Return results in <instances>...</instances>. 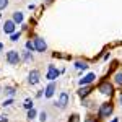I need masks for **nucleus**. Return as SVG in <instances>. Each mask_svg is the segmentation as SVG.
Listing matches in <instances>:
<instances>
[{"instance_id": "obj_1", "label": "nucleus", "mask_w": 122, "mask_h": 122, "mask_svg": "<svg viewBox=\"0 0 122 122\" xmlns=\"http://www.w3.org/2000/svg\"><path fill=\"white\" fill-rule=\"evenodd\" d=\"M112 109H114V106L111 103H104V104H101V107L98 111V116L99 117H109L112 114Z\"/></svg>"}, {"instance_id": "obj_2", "label": "nucleus", "mask_w": 122, "mask_h": 122, "mask_svg": "<svg viewBox=\"0 0 122 122\" xmlns=\"http://www.w3.org/2000/svg\"><path fill=\"white\" fill-rule=\"evenodd\" d=\"M20 60H21V57H20V54L16 52V51H10V52H7V62H8V64H11V65H18Z\"/></svg>"}, {"instance_id": "obj_3", "label": "nucleus", "mask_w": 122, "mask_h": 122, "mask_svg": "<svg viewBox=\"0 0 122 122\" xmlns=\"http://www.w3.org/2000/svg\"><path fill=\"white\" fill-rule=\"evenodd\" d=\"M67 104H68V94L62 93V94H60V98H59V101L56 103V106L59 107V109H65Z\"/></svg>"}, {"instance_id": "obj_4", "label": "nucleus", "mask_w": 122, "mask_h": 122, "mask_svg": "<svg viewBox=\"0 0 122 122\" xmlns=\"http://www.w3.org/2000/svg\"><path fill=\"white\" fill-rule=\"evenodd\" d=\"M98 90H99V91H101L103 94H106V96H111V94H112V86L107 83V81L101 83L99 86H98Z\"/></svg>"}, {"instance_id": "obj_5", "label": "nucleus", "mask_w": 122, "mask_h": 122, "mask_svg": "<svg viewBox=\"0 0 122 122\" xmlns=\"http://www.w3.org/2000/svg\"><path fill=\"white\" fill-rule=\"evenodd\" d=\"M34 46H36V51H38V52H44V51L47 49V44L44 42L42 38H36L34 39Z\"/></svg>"}, {"instance_id": "obj_6", "label": "nucleus", "mask_w": 122, "mask_h": 122, "mask_svg": "<svg viewBox=\"0 0 122 122\" xmlns=\"http://www.w3.org/2000/svg\"><path fill=\"white\" fill-rule=\"evenodd\" d=\"M3 31H5L7 34H13V33H15V21H13V20L5 21V25H3Z\"/></svg>"}, {"instance_id": "obj_7", "label": "nucleus", "mask_w": 122, "mask_h": 122, "mask_svg": "<svg viewBox=\"0 0 122 122\" xmlns=\"http://www.w3.org/2000/svg\"><path fill=\"white\" fill-rule=\"evenodd\" d=\"M59 76V70H57L54 65H49V72H47V78L49 80H56Z\"/></svg>"}, {"instance_id": "obj_8", "label": "nucleus", "mask_w": 122, "mask_h": 122, "mask_svg": "<svg viewBox=\"0 0 122 122\" xmlns=\"http://www.w3.org/2000/svg\"><path fill=\"white\" fill-rule=\"evenodd\" d=\"M28 81L31 85H36V83H38V81H39V70H33V72L29 73Z\"/></svg>"}, {"instance_id": "obj_9", "label": "nucleus", "mask_w": 122, "mask_h": 122, "mask_svg": "<svg viewBox=\"0 0 122 122\" xmlns=\"http://www.w3.org/2000/svg\"><path fill=\"white\" fill-rule=\"evenodd\" d=\"M94 78H96V76H94V73H88V75L85 76V78H81V80H80V85L83 86V85H88V83H91V81H93Z\"/></svg>"}, {"instance_id": "obj_10", "label": "nucleus", "mask_w": 122, "mask_h": 122, "mask_svg": "<svg viewBox=\"0 0 122 122\" xmlns=\"http://www.w3.org/2000/svg\"><path fill=\"white\" fill-rule=\"evenodd\" d=\"M54 91H56V83H49L46 88V96L47 98H51L52 94H54Z\"/></svg>"}, {"instance_id": "obj_11", "label": "nucleus", "mask_w": 122, "mask_h": 122, "mask_svg": "<svg viewBox=\"0 0 122 122\" xmlns=\"http://www.w3.org/2000/svg\"><path fill=\"white\" fill-rule=\"evenodd\" d=\"M90 91H91V88H90V86H86V85H83V88L78 91V94H80L81 98H85V96H88V94H90Z\"/></svg>"}, {"instance_id": "obj_12", "label": "nucleus", "mask_w": 122, "mask_h": 122, "mask_svg": "<svg viewBox=\"0 0 122 122\" xmlns=\"http://www.w3.org/2000/svg\"><path fill=\"white\" fill-rule=\"evenodd\" d=\"M13 21H15V23H21V21H23V13L15 11V13H13Z\"/></svg>"}, {"instance_id": "obj_13", "label": "nucleus", "mask_w": 122, "mask_h": 122, "mask_svg": "<svg viewBox=\"0 0 122 122\" xmlns=\"http://www.w3.org/2000/svg\"><path fill=\"white\" fill-rule=\"evenodd\" d=\"M5 94H7V96H13V94H15V88L7 86V88H5Z\"/></svg>"}, {"instance_id": "obj_14", "label": "nucleus", "mask_w": 122, "mask_h": 122, "mask_svg": "<svg viewBox=\"0 0 122 122\" xmlns=\"http://www.w3.org/2000/svg\"><path fill=\"white\" fill-rule=\"evenodd\" d=\"M114 80H116V83H117V85H122V72H119V73H116V76H114Z\"/></svg>"}, {"instance_id": "obj_15", "label": "nucleus", "mask_w": 122, "mask_h": 122, "mask_svg": "<svg viewBox=\"0 0 122 122\" xmlns=\"http://www.w3.org/2000/svg\"><path fill=\"white\" fill-rule=\"evenodd\" d=\"M34 117H36V111H34V109H28V119L33 121Z\"/></svg>"}, {"instance_id": "obj_16", "label": "nucleus", "mask_w": 122, "mask_h": 122, "mask_svg": "<svg viewBox=\"0 0 122 122\" xmlns=\"http://www.w3.org/2000/svg\"><path fill=\"white\" fill-rule=\"evenodd\" d=\"M26 49H28V51H36V46H34V42L28 41V42H26Z\"/></svg>"}, {"instance_id": "obj_17", "label": "nucleus", "mask_w": 122, "mask_h": 122, "mask_svg": "<svg viewBox=\"0 0 122 122\" xmlns=\"http://www.w3.org/2000/svg\"><path fill=\"white\" fill-rule=\"evenodd\" d=\"M23 106H25V107H26V109H33V101H31V99H26V101H25V104H23Z\"/></svg>"}, {"instance_id": "obj_18", "label": "nucleus", "mask_w": 122, "mask_h": 122, "mask_svg": "<svg viewBox=\"0 0 122 122\" xmlns=\"http://www.w3.org/2000/svg\"><path fill=\"white\" fill-rule=\"evenodd\" d=\"M68 122H80V116H78V114H73V116L68 119Z\"/></svg>"}, {"instance_id": "obj_19", "label": "nucleus", "mask_w": 122, "mask_h": 122, "mask_svg": "<svg viewBox=\"0 0 122 122\" xmlns=\"http://www.w3.org/2000/svg\"><path fill=\"white\" fill-rule=\"evenodd\" d=\"M8 7V0H0V10L7 8Z\"/></svg>"}, {"instance_id": "obj_20", "label": "nucleus", "mask_w": 122, "mask_h": 122, "mask_svg": "<svg viewBox=\"0 0 122 122\" xmlns=\"http://www.w3.org/2000/svg\"><path fill=\"white\" fill-rule=\"evenodd\" d=\"M20 36H21L20 33H13V34H11V38H10V39H11V41L15 42V41H18V39H20Z\"/></svg>"}, {"instance_id": "obj_21", "label": "nucleus", "mask_w": 122, "mask_h": 122, "mask_svg": "<svg viewBox=\"0 0 122 122\" xmlns=\"http://www.w3.org/2000/svg\"><path fill=\"white\" fill-rule=\"evenodd\" d=\"M76 68H88V65H86V64H85V62H76Z\"/></svg>"}, {"instance_id": "obj_22", "label": "nucleus", "mask_w": 122, "mask_h": 122, "mask_svg": "<svg viewBox=\"0 0 122 122\" xmlns=\"http://www.w3.org/2000/svg\"><path fill=\"white\" fill-rule=\"evenodd\" d=\"M41 121H42V122L47 121V114L46 112H41Z\"/></svg>"}, {"instance_id": "obj_23", "label": "nucleus", "mask_w": 122, "mask_h": 122, "mask_svg": "<svg viewBox=\"0 0 122 122\" xmlns=\"http://www.w3.org/2000/svg\"><path fill=\"white\" fill-rule=\"evenodd\" d=\"M25 60H33V56H31L29 52H26V54H25Z\"/></svg>"}, {"instance_id": "obj_24", "label": "nucleus", "mask_w": 122, "mask_h": 122, "mask_svg": "<svg viewBox=\"0 0 122 122\" xmlns=\"http://www.w3.org/2000/svg\"><path fill=\"white\" fill-rule=\"evenodd\" d=\"M11 103H13V99H7V101H3V104H2V106H10Z\"/></svg>"}, {"instance_id": "obj_25", "label": "nucleus", "mask_w": 122, "mask_h": 122, "mask_svg": "<svg viewBox=\"0 0 122 122\" xmlns=\"http://www.w3.org/2000/svg\"><path fill=\"white\" fill-rule=\"evenodd\" d=\"M0 122H8V119H7V116H0Z\"/></svg>"}, {"instance_id": "obj_26", "label": "nucleus", "mask_w": 122, "mask_h": 122, "mask_svg": "<svg viewBox=\"0 0 122 122\" xmlns=\"http://www.w3.org/2000/svg\"><path fill=\"white\" fill-rule=\"evenodd\" d=\"M85 122H96V119H94V117H88Z\"/></svg>"}, {"instance_id": "obj_27", "label": "nucleus", "mask_w": 122, "mask_h": 122, "mask_svg": "<svg viewBox=\"0 0 122 122\" xmlns=\"http://www.w3.org/2000/svg\"><path fill=\"white\" fill-rule=\"evenodd\" d=\"M2 49H3V44H2V42H0V51H2Z\"/></svg>"}, {"instance_id": "obj_28", "label": "nucleus", "mask_w": 122, "mask_h": 122, "mask_svg": "<svg viewBox=\"0 0 122 122\" xmlns=\"http://www.w3.org/2000/svg\"><path fill=\"white\" fill-rule=\"evenodd\" d=\"M111 122H117V119H112V121H111Z\"/></svg>"}, {"instance_id": "obj_29", "label": "nucleus", "mask_w": 122, "mask_h": 122, "mask_svg": "<svg viewBox=\"0 0 122 122\" xmlns=\"http://www.w3.org/2000/svg\"><path fill=\"white\" fill-rule=\"evenodd\" d=\"M121 103H122V98H121Z\"/></svg>"}]
</instances>
